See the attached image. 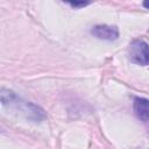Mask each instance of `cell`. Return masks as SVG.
<instances>
[{
	"mask_svg": "<svg viewBox=\"0 0 149 149\" xmlns=\"http://www.w3.org/2000/svg\"><path fill=\"white\" fill-rule=\"evenodd\" d=\"M128 55L133 63L146 66L149 65V44L143 40H134L128 47Z\"/></svg>",
	"mask_w": 149,
	"mask_h": 149,
	"instance_id": "obj_2",
	"label": "cell"
},
{
	"mask_svg": "<svg viewBox=\"0 0 149 149\" xmlns=\"http://www.w3.org/2000/svg\"><path fill=\"white\" fill-rule=\"evenodd\" d=\"M135 115L143 122H149V99L136 97L133 102Z\"/></svg>",
	"mask_w": 149,
	"mask_h": 149,
	"instance_id": "obj_4",
	"label": "cell"
},
{
	"mask_svg": "<svg viewBox=\"0 0 149 149\" xmlns=\"http://www.w3.org/2000/svg\"><path fill=\"white\" fill-rule=\"evenodd\" d=\"M91 34L104 41H115L119 37V29L116 26L111 24H95L91 29Z\"/></svg>",
	"mask_w": 149,
	"mask_h": 149,
	"instance_id": "obj_3",
	"label": "cell"
},
{
	"mask_svg": "<svg viewBox=\"0 0 149 149\" xmlns=\"http://www.w3.org/2000/svg\"><path fill=\"white\" fill-rule=\"evenodd\" d=\"M142 5H143V7H144V8L149 9V1H144V2L142 3Z\"/></svg>",
	"mask_w": 149,
	"mask_h": 149,
	"instance_id": "obj_6",
	"label": "cell"
},
{
	"mask_svg": "<svg viewBox=\"0 0 149 149\" xmlns=\"http://www.w3.org/2000/svg\"><path fill=\"white\" fill-rule=\"evenodd\" d=\"M1 102L3 106H8L17 109L27 119H30L34 121H41L47 116L44 113V109H42L40 106L21 99L13 91H9L6 88L1 90Z\"/></svg>",
	"mask_w": 149,
	"mask_h": 149,
	"instance_id": "obj_1",
	"label": "cell"
},
{
	"mask_svg": "<svg viewBox=\"0 0 149 149\" xmlns=\"http://www.w3.org/2000/svg\"><path fill=\"white\" fill-rule=\"evenodd\" d=\"M88 5V2H70V6L73 8H79V7H84Z\"/></svg>",
	"mask_w": 149,
	"mask_h": 149,
	"instance_id": "obj_5",
	"label": "cell"
}]
</instances>
